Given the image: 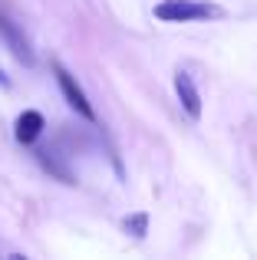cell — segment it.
I'll use <instances>...</instances> for the list:
<instances>
[{
    "label": "cell",
    "instance_id": "obj_1",
    "mask_svg": "<svg viewBox=\"0 0 257 260\" xmlns=\"http://www.w3.org/2000/svg\"><path fill=\"white\" fill-rule=\"evenodd\" d=\"M155 17L165 23H191V20L221 17V10L214 4H198V0H162L155 7Z\"/></svg>",
    "mask_w": 257,
    "mask_h": 260
},
{
    "label": "cell",
    "instance_id": "obj_2",
    "mask_svg": "<svg viewBox=\"0 0 257 260\" xmlns=\"http://www.w3.org/2000/svg\"><path fill=\"white\" fill-rule=\"evenodd\" d=\"M53 73H56V83H59V89H63V99H66V106L73 109V112H79L83 119H96V109L89 106V99H86V92L79 89V83H76V76H73L70 70H63V66H53Z\"/></svg>",
    "mask_w": 257,
    "mask_h": 260
},
{
    "label": "cell",
    "instance_id": "obj_3",
    "mask_svg": "<svg viewBox=\"0 0 257 260\" xmlns=\"http://www.w3.org/2000/svg\"><path fill=\"white\" fill-rule=\"evenodd\" d=\"M0 37H4V43L10 46V53L20 59L23 66H33V50H30V40L23 37V30H20L17 23H13L10 17H4L0 13Z\"/></svg>",
    "mask_w": 257,
    "mask_h": 260
},
{
    "label": "cell",
    "instance_id": "obj_4",
    "mask_svg": "<svg viewBox=\"0 0 257 260\" xmlns=\"http://www.w3.org/2000/svg\"><path fill=\"white\" fill-rule=\"evenodd\" d=\"M175 92H178V99H181V106H185V112L191 115V119H201V92H198L195 79L188 76L185 70L175 73Z\"/></svg>",
    "mask_w": 257,
    "mask_h": 260
},
{
    "label": "cell",
    "instance_id": "obj_5",
    "mask_svg": "<svg viewBox=\"0 0 257 260\" xmlns=\"http://www.w3.org/2000/svg\"><path fill=\"white\" fill-rule=\"evenodd\" d=\"M46 128L43 115L37 112V109H26V112L17 115V125H13V135H17V142H23V145H33V142L40 139V132Z\"/></svg>",
    "mask_w": 257,
    "mask_h": 260
},
{
    "label": "cell",
    "instance_id": "obj_6",
    "mask_svg": "<svg viewBox=\"0 0 257 260\" xmlns=\"http://www.w3.org/2000/svg\"><path fill=\"white\" fill-rule=\"evenodd\" d=\"M37 158H40V165H43L50 175H56L59 181H66V184H76V178H73V172H70V168H66L59 158H56V152H50V148H40V152H37Z\"/></svg>",
    "mask_w": 257,
    "mask_h": 260
},
{
    "label": "cell",
    "instance_id": "obj_7",
    "mask_svg": "<svg viewBox=\"0 0 257 260\" xmlns=\"http://www.w3.org/2000/svg\"><path fill=\"white\" fill-rule=\"evenodd\" d=\"M145 224H148V217H145V214H135V217H125V231H132L135 237H145Z\"/></svg>",
    "mask_w": 257,
    "mask_h": 260
},
{
    "label": "cell",
    "instance_id": "obj_8",
    "mask_svg": "<svg viewBox=\"0 0 257 260\" xmlns=\"http://www.w3.org/2000/svg\"><path fill=\"white\" fill-rule=\"evenodd\" d=\"M0 86H4V89H10V76H7L4 70H0Z\"/></svg>",
    "mask_w": 257,
    "mask_h": 260
}]
</instances>
